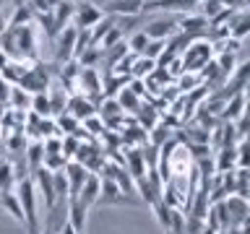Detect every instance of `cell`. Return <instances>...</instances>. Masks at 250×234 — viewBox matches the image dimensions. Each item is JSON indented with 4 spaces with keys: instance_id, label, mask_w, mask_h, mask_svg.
<instances>
[{
    "instance_id": "6da1fadb",
    "label": "cell",
    "mask_w": 250,
    "mask_h": 234,
    "mask_svg": "<svg viewBox=\"0 0 250 234\" xmlns=\"http://www.w3.org/2000/svg\"><path fill=\"white\" fill-rule=\"evenodd\" d=\"M16 195H19L21 211H23V226L29 229V234H39V214H37V190L31 177H23L13 185Z\"/></svg>"
},
{
    "instance_id": "7a4b0ae2",
    "label": "cell",
    "mask_w": 250,
    "mask_h": 234,
    "mask_svg": "<svg viewBox=\"0 0 250 234\" xmlns=\"http://www.w3.org/2000/svg\"><path fill=\"white\" fill-rule=\"evenodd\" d=\"M55 70H58V65H55V62L34 60L16 86H21V89L29 91V94H42V91H47V86L52 83V73H55Z\"/></svg>"
},
{
    "instance_id": "3957f363",
    "label": "cell",
    "mask_w": 250,
    "mask_h": 234,
    "mask_svg": "<svg viewBox=\"0 0 250 234\" xmlns=\"http://www.w3.org/2000/svg\"><path fill=\"white\" fill-rule=\"evenodd\" d=\"M214 42H206V39H193L188 44V50H183V58H180V65H183V73H201L206 62L214 60Z\"/></svg>"
},
{
    "instance_id": "277c9868",
    "label": "cell",
    "mask_w": 250,
    "mask_h": 234,
    "mask_svg": "<svg viewBox=\"0 0 250 234\" xmlns=\"http://www.w3.org/2000/svg\"><path fill=\"white\" fill-rule=\"evenodd\" d=\"M141 31H144L148 39H164V42H167L169 37H175L180 31L177 29V16L175 13H159V16H154L151 21H146Z\"/></svg>"
},
{
    "instance_id": "5b68a950",
    "label": "cell",
    "mask_w": 250,
    "mask_h": 234,
    "mask_svg": "<svg viewBox=\"0 0 250 234\" xmlns=\"http://www.w3.org/2000/svg\"><path fill=\"white\" fill-rule=\"evenodd\" d=\"M201 0H141V13H190Z\"/></svg>"
},
{
    "instance_id": "8992f818",
    "label": "cell",
    "mask_w": 250,
    "mask_h": 234,
    "mask_svg": "<svg viewBox=\"0 0 250 234\" xmlns=\"http://www.w3.org/2000/svg\"><path fill=\"white\" fill-rule=\"evenodd\" d=\"M16 58L19 60H37V26L26 23V26L16 29Z\"/></svg>"
},
{
    "instance_id": "52a82bcc",
    "label": "cell",
    "mask_w": 250,
    "mask_h": 234,
    "mask_svg": "<svg viewBox=\"0 0 250 234\" xmlns=\"http://www.w3.org/2000/svg\"><path fill=\"white\" fill-rule=\"evenodd\" d=\"M102 13L99 11V5L97 3H91V0H78L76 8H73V23L70 26H76V29H91L94 23H99L102 21Z\"/></svg>"
},
{
    "instance_id": "ba28073f",
    "label": "cell",
    "mask_w": 250,
    "mask_h": 234,
    "mask_svg": "<svg viewBox=\"0 0 250 234\" xmlns=\"http://www.w3.org/2000/svg\"><path fill=\"white\" fill-rule=\"evenodd\" d=\"M76 37H78V29L76 26H65L55 37V65H62V62L73 60V50H76Z\"/></svg>"
},
{
    "instance_id": "9c48e42d",
    "label": "cell",
    "mask_w": 250,
    "mask_h": 234,
    "mask_svg": "<svg viewBox=\"0 0 250 234\" xmlns=\"http://www.w3.org/2000/svg\"><path fill=\"white\" fill-rule=\"evenodd\" d=\"M31 182H34V190L42 193V200H44V211L52 208L55 203V179H52V172L39 167L37 172H31Z\"/></svg>"
},
{
    "instance_id": "30bf717a",
    "label": "cell",
    "mask_w": 250,
    "mask_h": 234,
    "mask_svg": "<svg viewBox=\"0 0 250 234\" xmlns=\"http://www.w3.org/2000/svg\"><path fill=\"white\" fill-rule=\"evenodd\" d=\"M177 29L193 39H203L208 31V21L201 13H180L177 16Z\"/></svg>"
},
{
    "instance_id": "8fae6325",
    "label": "cell",
    "mask_w": 250,
    "mask_h": 234,
    "mask_svg": "<svg viewBox=\"0 0 250 234\" xmlns=\"http://www.w3.org/2000/svg\"><path fill=\"white\" fill-rule=\"evenodd\" d=\"M99 193H102V177L89 172V177L83 179V185H81V190H78L76 200L83 203L86 208H94V206H97V200H99Z\"/></svg>"
},
{
    "instance_id": "7c38bea8",
    "label": "cell",
    "mask_w": 250,
    "mask_h": 234,
    "mask_svg": "<svg viewBox=\"0 0 250 234\" xmlns=\"http://www.w3.org/2000/svg\"><path fill=\"white\" fill-rule=\"evenodd\" d=\"M62 175H65V182H68V198H76L78 190H81V185H83V179L89 177V172H86L83 164L68 161L65 169H62Z\"/></svg>"
},
{
    "instance_id": "4fadbf2b",
    "label": "cell",
    "mask_w": 250,
    "mask_h": 234,
    "mask_svg": "<svg viewBox=\"0 0 250 234\" xmlns=\"http://www.w3.org/2000/svg\"><path fill=\"white\" fill-rule=\"evenodd\" d=\"M99 11L107 16H141V0H104Z\"/></svg>"
},
{
    "instance_id": "5bb4252c",
    "label": "cell",
    "mask_w": 250,
    "mask_h": 234,
    "mask_svg": "<svg viewBox=\"0 0 250 234\" xmlns=\"http://www.w3.org/2000/svg\"><path fill=\"white\" fill-rule=\"evenodd\" d=\"M47 99H50V115L60 117L62 112H65V107H68L70 91L62 83H50V86H47Z\"/></svg>"
},
{
    "instance_id": "9a60e30c",
    "label": "cell",
    "mask_w": 250,
    "mask_h": 234,
    "mask_svg": "<svg viewBox=\"0 0 250 234\" xmlns=\"http://www.w3.org/2000/svg\"><path fill=\"white\" fill-rule=\"evenodd\" d=\"M65 112H70V115L76 117V120H86V117L97 115V104H94L91 99L81 97V94H70V99H68V107H65Z\"/></svg>"
},
{
    "instance_id": "2e32d148",
    "label": "cell",
    "mask_w": 250,
    "mask_h": 234,
    "mask_svg": "<svg viewBox=\"0 0 250 234\" xmlns=\"http://www.w3.org/2000/svg\"><path fill=\"white\" fill-rule=\"evenodd\" d=\"M86 214H89V208H86L83 203H78L76 198L68 200V224L73 226L78 234L86 232Z\"/></svg>"
},
{
    "instance_id": "e0dca14e",
    "label": "cell",
    "mask_w": 250,
    "mask_h": 234,
    "mask_svg": "<svg viewBox=\"0 0 250 234\" xmlns=\"http://www.w3.org/2000/svg\"><path fill=\"white\" fill-rule=\"evenodd\" d=\"M214 169H216V175H224V172L237 169V154H234V146H222V148H216Z\"/></svg>"
},
{
    "instance_id": "ac0fdd59",
    "label": "cell",
    "mask_w": 250,
    "mask_h": 234,
    "mask_svg": "<svg viewBox=\"0 0 250 234\" xmlns=\"http://www.w3.org/2000/svg\"><path fill=\"white\" fill-rule=\"evenodd\" d=\"M73 8H76V3L73 0H62V3H58L52 8V21H55V26H58L60 31L65 29V26H70V19H73Z\"/></svg>"
},
{
    "instance_id": "d6986e66",
    "label": "cell",
    "mask_w": 250,
    "mask_h": 234,
    "mask_svg": "<svg viewBox=\"0 0 250 234\" xmlns=\"http://www.w3.org/2000/svg\"><path fill=\"white\" fill-rule=\"evenodd\" d=\"M0 208H5L8 214H11L16 221L23 226V211H21V203H19L16 190H3V193H0Z\"/></svg>"
},
{
    "instance_id": "ffe728a7",
    "label": "cell",
    "mask_w": 250,
    "mask_h": 234,
    "mask_svg": "<svg viewBox=\"0 0 250 234\" xmlns=\"http://www.w3.org/2000/svg\"><path fill=\"white\" fill-rule=\"evenodd\" d=\"M29 104H31V94L23 91L21 86H13V89H11V97H8V109L29 112Z\"/></svg>"
},
{
    "instance_id": "44dd1931",
    "label": "cell",
    "mask_w": 250,
    "mask_h": 234,
    "mask_svg": "<svg viewBox=\"0 0 250 234\" xmlns=\"http://www.w3.org/2000/svg\"><path fill=\"white\" fill-rule=\"evenodd\" d=\"M115 101L120 104L123 112H133V115H136V112H138V107H141V97H138V94H133L128 86H125V89H120V94H117V99H115Z\"/></svg>"
},
{
    "instance_id": "7402d4cb",
    "label": "cell",
    "mask_w": 250,
    "mask_h": 234,
    "mask_svg": "<svg viewBox=\"0 0 250 234\" xmlns=\"http://www.w3.org/2000/svg\"><path fill=\"white\" fill-rule=\"evenodd\" d=\"M154 68H156L154 60L144 58V55H136V60H133V65H130V78H141V81H144Z\"/></svg>"
},
{
    "instance_id": "603a6c76",
    "label": "cell",
    "mask_w": 250,
    "mask_h": 234,
    "mask_svg": "<svg viewBox=\"0 0 250 234\" xmlns=\"http://www.w3.org/2000/svg\"><path fill=\"white\" fill-rule=\"evenodd\" d=\"M26 23H34V11H31L29 5L13 8V16L8 19V26H11V29H19V26H26Z\"/></svg>"
},
{
    "instance_id": "cb8c5ba5",
    "label": "cell",
    "mask_w": 250,
    "mask_h": 234,
    "mask_svg": "<svg viewBox=\"0 0 250 234\" xmlns=\"http://www.w3.org/2000/svg\"><path fill=\"white\" fill-rule=\"evenodd\" d=\"M136 117H138V128H144L146 133L151 130L156 122H159V115H156V109H154V107H148V104H146V107L141 104V107H138V112H136Z\"/></svg>"
},
{
    "instance_id": "d4e9b609",
    "label": "cell",
    "mask_w": 250,
    "mask_h": 234,
    "mask_svg": "<svg viewBox=\"0 0 250 234\" xmlns=\"http://www.w3.org/2000/svg\"><path fill=\"white\" fill-rule=\"evenodd\" d=\"M29 112H34L37 117H52V115H50V99H47V91H42V94H31Z\"/></svg>"
},
{
    "instance_id": "484cf974",
    "label": "cell",
    "mask_w": 250,
    "mask_h": 234,
    "mask_svg": "<svg viewBox=\"0 0 250 234\" xmlns=\"http://www.w3.org/2000/svg\"><path fill=\"white\" fill-rule=\"evenodd\" d=\"M78 146H81V138H78V136H60V154H62V159H65V161H70L76 156Z\"/></svg>"
},
{
    "instance_id": "4316f807",
    "label": "cell",
    "mask_w": 250,
    "mask_h": 234,
    "mask_svg": "<svg viewBox=\"0 0 250 234\" xmlns=\"http://www.w3.org/2000/svg\"><path fill=\"white\" fill-rule=\"evenodd\" d=\"M13 185H16V175H13L11 161H0V193L13 190Z\"/></svg>"
},
{
    "instance_id": "83f0119b",
    "label": "cell",
    "mask_w": 250,
    "mask_h": 234,
    "mask_svg": "<svg viewBox=\"0 0 250 234\" xmlns=\"http://www.w3.org/2000/svg\"><path fill=\"white\" fill-rule=\"evenodd\" d=\"M34 21L39 23V26H42V31H44V34L50 37V39H55V37L60 34V29L55 26V21H52V13H37Z\"/></svg>"
},
{
    "instance_id": "f1b7e54d",
    "label": "cell",
    "mask_w": 250,
    "mask_h": 234,
    "mask_svg": "<svg viewBox=\"0 0 250 234\" xmlns=\"http://www.w3.org/2000/svg\"><path fill=\"white\" fill-rule=\"evenodd\" d=\"M148 42H151V39H148L144 31H136V34H133L125 44H128V52H133V55H144V50H146Z\"/></svg>"
},
{
    "instance_id": "f546056e",
    "label": "cell",
    "mask_w": 250,
    "mask_h": 234,
    "mask_svg": "<svg viewBox=\"0 0 250 234\" xmlns=\"http://www.w3.org/2000/svg\"><path fill=\"white\" fill-rule=\"evenodd\" d=\"M81 122H83V130H91V136H102V133L107 130V125L102 122L99 115H91V117H86V120H81Z\"/></svg>"
},
{
    "instance_id": "4dcf8cb0",
    "label": "cell",
    "mask_w": 250,
    "mask_h": 234,
    "mask_svg": "<svg viewBox=\"0 0 250 234\" xmlns=\"http://www.w3.org/2000/svg\"><path fill=\"white\" fill-rule=\"evenodd\" d=\"M141 140H146V130L138 128V125H130L128 130L123 133V143H141Z\"/></svg>"
},
{
    "instance_id": "1f68e13d",
    "label": "cell",
    "mask_w": 250,
    "mask_h": 234,
    "mask_svg": "<svg viewBox=\"0 0 250 234\" xmlns=\"http://www.w3.org/2000/svg\"><path fill=\"white\" fill-rule=\"evenodd\" d=\"M164 47H167V42H164V39H151V42L146 44V50H144V58H148V60L156 62V58L164 52Z\"/></svg>"
},
{
    "instance_id": "d6a6232c",
    "label": "cell",
    "mask_w": 250,
    "mask_h": 234,
    "mask_svg": "<svg viewBox=\"0 0 250 234\" xmlns=\"http://www.w3.org/2000/svg\"><path fill=\"white\" fill-rule=\"evenodd\" d=\"M222 3V8H227V11H242L245 8V0H219Z\"/></svg>"
},
{
    "instance_id": "836d02e7",
    "label": "cell",
    "mask_w": 250,
    "mask_h": 234,
    "mask_svg": "<svg viewBox=\"0 0 250 234\" xmlns=\"http://www.w3.org/2000/svg\"><path fill=\"white\" fill-rule=\"evenodd\" d=\"M11 89H13V86L8 83V81H3V78H0V101H3L5 107H8V97H11Z\"/></svg>"
},
{
    "instance_id": "e575fe53",
    "label": "cell",
    "mask_w": 250,
    "mask_h": 234,
    "mask_svg": "<svg viewBox=\"0 0 250 234\" xmlns=\"http://www.w3.org/2000/svg\"><path fill=\"white\" fill-rule=\"evenodd\" d=\"M58 234H78V232H76V229H73V226H70V224L65 221V224H62V226H60V232H58Z\"/></svg>"
},
{
    "instance_id": "d590c367",
    "label": "cell",
    "mask_w": 250,
    "mask_h": 234,
    "mask_svg": "<svg viewBox=\"0 0 250 234\" xmlns=\"http://www.w3.org/2000/svg\"><path fill=\"white\" fill-rule=\"evenodd\" d=\"M5 3L11 5V8H21V5H26L29 0H5Z\"/></svg>"
},
{
    "instance_id": "8d00e7d4",
    "label": "cell",
    "mask_w": 250,
    "mask_h": 234,
    "mask_svg": "<svg viewBox=\"0 0 250 234\" xmlns=\"http://www.w3.org/2000/svg\"><path fill=\"white\" fill-rule=\"evenodd\" d=\"M8 60H11V58H8V55H5L3 50H0V70H3V68L8 65Z\"/></svg>"
},
{
    "instance_id": "74e56055",
    "label": "cell",
    "mask_w": 250,
    "mask_h": 234,
    "mask_svg": "<svg viewBox=\"0 0 250 234\" xmlns=\"http://www.w3.org/2000/svg\"><path fill=\"white\" fill-rule=\"evenodd\" d=\"M5 29H8V21L3 19V16H0V34H3V31H5Z\"/></svg>"
},
{
    "instance_id": "f35d334b",
    "label": "cell",
    "mask_w": 250,
    "mask_h": 234,
    "mask_svg": "<svg viewBox=\"0 0 250 234\" xmlns=\"http://www.w3.org/2000/svg\"><path fill=\"white\" fill-rule=\"evenodd\" d=\"M44 3H47V5H50V11H52V8H55V5H58V3H62V0H44Z\"/></svg>"
},
{
    "instance_id": "ab89813d",
    "label": "cell",
    "mask_w": 250,
    "mask_h": 234,
    "mask_svg": "<svg viewBox=\"0 0 250 234\" xmlns=\"http://www.w3.org/2000/svg\"><path fill=\"white\" fill-rule=\"evenodd\" d=\"M3 5H5V0H0V13H3Z\"/></svg>"
},
{
    "instance_id": "60d3db41",
    "label": "cell",
    "mask_w": 250,
    "mask_h": 234,
    "mask_svg": "<svg viewBox=\"0 0 250 234\" xmlns=\"http://www.w3.org/2000/svg\"><path fill=\"white\" fill-rule=\"evenodd\" d=\"M0 148H3V133H0Z\"/></svg>"
},
{
    "instance_id": "b9f144b4",
    "label": "cell",
    "mask_w": 250,
    "mask_h": 234,
    "mask_svg": "<svg viewBox=\"0 0 250 234\" xmlns=\"http://www.w3.org/2000/svg\"><path fill=\"white\" fill-rule=\"evenodd\" d=\"M42 234H50V232H42Z\"/></svg>"
}]
</instances>
